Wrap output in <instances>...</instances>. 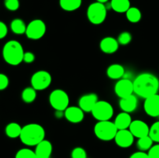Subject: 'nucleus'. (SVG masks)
I'll return each mask as SVG.
<instances>
[{
    "label": "nucleus",
    "mask_w": 159,
    "mask_h": 158,
    "mask_svg": "<svg viewBox=\"0 0 159 158\" xmlns=\"http://www.w3.org/2000/svg\"><path fill=\"white\" fill-rule=\"evenodd\" d=\"M133 82L134 94L137 96L145 99L150 96L158 94L159 79L152 73H141L135 77Z\"/></svg>",
    "instance_id": "nucleus-1"
},
{
    "label": "nucleus",
    "mask_w": 159,
    "mask_h": 158,
    "mask_svg": "<svg viewBox=\"0 0 159 158\" xmlns=\"http://www.w3.org/2000/svg\"><path fill=\"white\" fill-rule=\"evenodd\" d=\"M45 129L38 123H29L22 127L20 139L27 147H36L45 139Z\"/></svg>",
    "instance_id": "nucleus-2"
},
{
    "label": "nucleus",
    "mask_w": 159,
    "mask_h": 158,
    "mask_svg": "<svg viewBox=\"0 0 159 158\" xmlns=\"http://www.w3.org/2000/svg\"><path fill=\"white\" fill-rule=\"evenodd\" d=\"M24 50L21 43L15 40H9L2 48V57L5 61L12 66H17L23 61Z\"/></svg>",
    "instance_id": "nucleus-3"
},
{
    "label": "nucleus",
    "mask_w": 159,
    "mask_h": 158,
    "mask_svg": "<svg viewBox=\"0 0 159 158\" xmlns=\"http://www.w3.org/2000/svg\"><path fill=\"white\" fill-rule=\"evenodd\" d=\"M118 129L114 122L111 121H99L95 125L94 133L96 137L102 141L114 139Z\"/></svg>",
    "instance_id": "nucleus-4"
},
{
    "label": "nucleus",
    "mask_w": 159,
    "mask_h": 158,
    "mask_svg": "<svg viewBox=\"0 0 159 158\" xmlns=\"http://www.w3.org/2000/svg\"><path fill=\"white\" fill-rule=\"evenodd\" d=\"M89 21L93 25H100L106 20L107 15V6L103 3H91L89 6L86 12Z\"/></svg>",
    "instance_id": "nucleus-5"
},
{
    "label": "nucleus",
    "mask_w": 159,
    "mask_h": 158,
    "mask_svg": "<svg viewBox=\"0 0 159 158\" xmlns=\"http://www.w3.org/2000/svg\"><path fill=\"white\" fill-rule=\"evenodd\" d=\"M49 102L54 110L65 112V110L69 106V96L64 90L55 89L50 94Z\"/></svg>",
    "instance_id": "nucleus-6"
},
{
    "label": "nucleus",
    "mask_w": 159,
    "mask_h": 158,
    "mask_svg": "<svg viewBox=\"0 0 159 158\" xmlns=\"http://www.w3.org/2000/svg\"><path fill=\"white\" fill-rule=\"evenodd\" d=\"M93 117L99 122V121L110 120L114 114L113 107L110 102L103 100H99L96 102V105L91 112Z\"/></svg>",
    "instance_id": "nucleus-7"
},
{
    "label": "nucleus",
    "mask_w": 159,
    "mask_h": 158,
    "mask_svg": "<svg viewBox=\"0 0 159 158\" xmlns=\"http://www.w3.org/2000/svg\"><path fill=\"white\" fill-rule=\"evenodd\" d=\"M47 26L44 22L40 19L32 20L26 26V36L28 39L37 40L41 39L46 33Z\"/></svg>",
    "instance_id": "nucleus-8"
},
{
    "label": "nucleus",
    "mask_w": 159,
    "mask_h": 158,
    "mask_svg": "<svg viewBox=\"0 0 159 158\" xmlns=\"http://www.w3.org/2000/svg\"><path fill=\"white\" fill-rule=\"evenodd\" d=\"M52 77L48 71L40 70L36 71L30 78V84L36 91L45 90L51 85Z\"/></svg>",
    "instance_id": "nucleus-9"
},
{
    "label": "nucleus",
    "mask_w": 159,
    "mask_h": 158,
    "mask_svg": "<svg viewBox=\"0 0 159 158\" xmlns=\"http://www.w3.org/2000/svg\"><path fill=\"white\" fill-rule=\"evenodd\" d=\"M115 94L120 98H126L134 94V82L132 80L126 78H121L116 81L114 86Z\"/></svg>",
    "instance_id": "nucleus-10"
},
{
    "label": "nucleus",
    "mask_w": 159,
    "mask_h": 158,
    "mask_svg": "<svg viewBox=\"0 0 159 158\" xmlns=\"http://www.w3.org/2000/svg\"><path fill=\"white\" fill-rule=\"evenodd\" d=\"M144 109L148 116L159 117V94H155L144 99Z\"/></svg>",
    "instance_id": "nucleus-11"
},
{
    "label": "nucleus",
    "mask_w": 159,
    "mask_h": 158,
    "mask_svg": "<svg viewBox=\"0 0 159 158\" xmlns=\"http://www.w3.org/2000/svg\"><path fill=\"white\" fill-rule=\"evenodd\" d=\"M134 136H133L130 131L128 129L118 130L116 136L114 138V141L118 147L121 148H128L131 147L134 143Z\"/></svg>",
    "instance_id": "nucleus-12"
},
{
    "label": "nucleus",
    "mask_w": 159,
    "mask_h": 158,
    "mask_svg": "<svg viewBox=\"0 0 159 158\" xmlns=\"http://www.w3.org/2000/svg\"><path fill=\"white\" fill-rule=\"evenodd\" d=\"M129 130L134 137L139 139V138L148 136L150 127L144 121L136 119V120L132 121L131 124L129 127Z\"/></svg>",
    "instance_id": "nucleus-13"
},
{
    "label": "nucleus",
    "mask_w": 159,
    "mask_h": 158,
    "mask_svg": "<svg viewBox=\"0 0 159 158\" xmlns=\"http://www.w3.org/2000/svg\"><path fill=\"white\" fill-rule=\"evenodd\" d=\"M64 116L71 123H80L84 119V112L79 106H68L64 112Z\"/></svg>",
    "instance_id": "nucleus-14"
},
{
    "label": "nucleus",
    "mask_w": 159,
    "mask_h": 158,
    "mask_svg": "<svg viewBox=\"0 0 159 158\" xmlns=\"http://www.w3.org/2000/svg\"><path fill=\"white\" fill-rule=\"evenodd\" d=\"M98 101L97 94L95 93H89L79 99V106L83 110L84 112H91Z\"/></svg>",
    "instance_id": "nucleus-15"
},
{
    "label": "nucleus",
    "mask_w": 159,
    "mask_h": 158,
    "mask_svg": "<svg viewBox=\"0 0 159 158\" xmlns=\"http://www.w3.org/2000/svg\"><path fill=\"white\" fill-rule=\"evenodd\" d=\"M119 43L117 39L113 37H106L99 43V48L107 54H113L119 49Z\"/></svg>",
    "instance_id": "nucleus-16"
},
{
    "label": "nucleus",
    "mask_w": 159,
    "mask_h": 158,
    "mask_svg": "<svg viewBox=\"0 0 159 158\" xmlns=\"http://www.w3.org/2000/svg\"><path fill=\"white\" fill-rule=\"evenodd\" d=\"M138 98L134 94L127 96L126 98L120 99L119 102L120 108H121V110L127 113H131L134 112L138 107Z\"/></svg>",
    "instance_id": "nucleus-17"
},
{
    "label": "nucleus",
    "mask_w": 159,
    "mask_h": 158,
    "mask_svg": "<svg viewBox=\"0 0 159 158\" xmlns=\"http://www.w3.org/2000/svg\"><path fill=\"white\" fill-rule=\"evenodd\" d=\"M34 151L38 158H50L53 151V146L49 140L43 139L36 146Z\"/></svg>",
    "instance_id": "nucleus-18"
},
{
    "label": "nucleus",
    "mask_w": 159,
    "mask_h": 158,
    "mask_svg": "<svg viewBox=\"0 0 159 158\" xmlns=\"http://www.w3.org/2000/svg\"><path fill=\"white\" fill-rule=\"evenodd\" d=\"M132 118L130 113L122 112L116 116L114 122L115 125L116 126L118 130L121 129H128L130 124L132 122Z\"/></svg>",
    "instance_id": "nucleus-19"
},
{
    "label": "nucleus",
    "mask_w": 159,
    "mask_h": 158,
    "mask_svg": "<svg viewBox=\"0 0 159 158\" xmlns=\"http://www.w3.org/2000/svg\"><path fill=\"white\" fill-rule=\"evenodd\" d=\"M125 71L124 66L119 64H113L107 68V74L109 78L118 81L123 78L124 74H125Z\"/></svg>",
    "instance_id": "nucleus-20"
},
{
    "label": "nucleus",
    "mask_w": 159,
    "mask_h": 158,
    "mask_svg": "<svg viewBox=\"0 0 159 158\" xmlns=\"http://www.w3.org/2000/svg\"><path fill=\"white\" fill-rule=\"evenodd\" d=\"M110 7L114 12L118 13H126L131 6L130 0H111Z\"/></svg>",
    "instance_id": "nucleus-21"
},
{
    "label": "nucleus",
    "mask_w": 159,
    "mask_h": 158,
    "mask_svg": "<svg viewBox=\"0 0 159 158\" xmlns=\"http://www.w3.org/2000/svg\"><path fill=\"white\" fill-rule=\"evenodd\" d=\"M82 0H59L60 7L67 12H73L81 7Z\"/></svg>",
    "instance_id": "nucleus-22"
},
{
    "label": "nucleus",
    "mask_w": 159,
    "mask_h": 158,
    "mask_svg": "<svg viewBox=\"0 0 159 158\" xmlns=\"http://www.w3.org/2000/svg\"><path fill=\"white\" fill-rule=\"evenodd\" d=\"M22 127L20 124L17 122H10L8 124L5 129L6 135L9 138L15 139V138L20 137L21 134Z\"/></svg>",
    "instance_id": "nucleus-23"
},
{
    "label": "nucleus",
    "mask_w": 159,
    "mask_h": 158,
    "mask_svg": "<svg viewBox=\"0 0 159 158\" xmlns=\"http://www.w3.org/2000/svg\"><path fill=\"white\" fill-rule=\"evenodd\" d=\"M10 29L15 34L22 35L26 33V25L21 19H14L10 23Z\"/></svg>",
    "instance_id": "nucleus-24"
},
{
    "label": "nucleus",
    "mask_w": 159,
    "mask_h": 158,
    "mask_svg": "<svg viewBox=\"0 0 159 158\" xmlns=\"http://www.w3.org/2000/svg\"><path fill=\"white\" fill-rule=\"evenodd\" d=\"M126 17L127 20L132 23H138L142 18L141 10L137 7H130L126 12Z\"/></svg>",
    "instance_id": "nucleus-25"
},
{
    "label": "nucleus",
    "mask_w": 159,
    "mask_h": 158,
    "mask_svg": "<svg viewBox=\"0 0 159 158\" xmlns=\"http://www.w3.org/2000/svg\"><path fill=\"white\" fill-rule=\"evenodd\" d=\"M21 98L22 100L26 103H32L37 98V91L33 87H27L22 91Z\"/></svg>",
    "instance_id": "nucleus-26"
},
{
    "label": "nucleus",
    "mask_w": 159,
    "mask_h": 158,
    "mask_svg": "<svg viewBox=\"0 0 159 158\" xmlns=\"http://www.w3.org/2000/svg\"><path fill=\"white\" fill-rule=\"evenodd\" d=\"M154 141L152 138L148 136H144V137L139 138L137 142V147L140 151H148L152 146L154 145Z\"/></svg>",
    "instance_id": "nucleus-27"
},
{
    "label": "nucleus",
    "mask_w": 159,
    "mask_h": 158,
    "mask_svg": "<svg viewBox=\"0 0 159 158\" xmlns=\"http://www.w3.org/2000/svg\"><path fill=\"white\" fill-rule=\"evenodd\" d=\"M15 158H38L34 150L29 148L20 149L16 153Z\"/></svg>",
    "instance_id": "nucleus-28"
},
{
    "label": "nucleus",
    "mask_w": 159,
    "mask_h": 158,
    "mask_svg": "<svg viewBox=\"0 0 159 158\" xmlns=\"http://www.w3.org/2000/svg\"><path fill=\"white\" fill-rule=\"evenodd\" d=\"M149 136L152 138L154 143H159V121L154 122L150 127Z\"/></svg>",
    "instance_id": "nucleus-29"
},
{
    "label": "nucleus",
    "mask_w": 159,
    "mask_h": 158,
    "mask_svg": "<svg viewBox=\"0 0 159 158\" xmlns=\"http://www.w3.org/2000/svg\"><path fill=\"white\" fill-rule=\"evenodd\" d=\"M132 35L127 31H124L117 37V41L120 45H127L131 42Z\"/></svg>",
    "instance_id": "nucleus-30"
},
{
    "label": "nucleus",
    "mask_w": 159,
    "mask_h": 158,
    "mask_svg": "<svg viewBox=\"0 0 159 158\" xmlns=\"http://www.w3.org/2000/svg\"><path fill=\"white\" fill-rule=\"evenodd\" d=\"M71 158H87L86 150L82 147H75L71 151Z\"/></svg>",
    "instance_id": "nucleus-31"
},
{
    "label": "nucleus",
    "mask_w": 159,
    "mask_h": 158,
    "mask_svg": "<svg viewBox=\"0 0 159 158\" xmlns=\"http://www.w3.org/2000/svg\"><path fill=\"white\" fill-rule=\"evenodd\" d=\"M5 6L9 11H16L20 8V1L19 0H5Z\"/></svg>",
    "instance_id": "nucleus-32"
},
{
    "label": "nucleus",
    "mask_w": 159,
    "mask_h": 158,
    "mask_svg": "<svg viewBox=\"0 0 159 158\" xmlns=\"http://www.w3.org/2000/svg\"><path fill=\"white\" fill-rule=\"evenodd\" d=\"M149 158H159V143H156L152 147L148 152Z\"/></svg>",
    "instance_id": "nucleus-33"
},
{
    "label": "nucleus",
    "mask_w": 159,
    "mask_h": 158,
    "mask_svg": "<svg viewBox=\"0 0 159 158\" xmlns=\"http://www.w3.org/2000/svg\"><path fill=\"white\" fill-rule=\"evenodd\" d=\"M9 77L5 74L0 73V91H3L9 86Z\"/></svg>",
    "instance_id": "nucleus-34"
},
{
    "label": "nucleus",
    "mask_w": 159,
    "mask_h": 158,
    "mask_svg": "<svg viewBox=\"0 0 159 158\" xmlns=\"http://www.w3.org/2000/svg\"><path fill=\"white\" fill-rule=\"evenodd\" d=\"M35 60V55H34V53L27 52L24 53V56H23V61L26 64H31Z\"/></svg>",
    "instance_id": "nucleus-35"
},
{
    "label": "nucleus",
    "mask_w": 159,
    "mask_h": 158,
    "mask_svg": "<svg viewBox=\"0 0 159 158\" xmlns=\"http://www.w3.org/2000/svg\"><path fill=\"white\" fill-rule=\"evenodd\" d=\"M8 33V27L5 23L0 21V40L5 38Z\"/></svg>",
    "instance_id": "nucleus-36"
},
{
    "label": "nucleus",
    "mask_w": 159,
    "mask_h": 158,
    "mask_svg": "<svg viewBox=\"0 0 159 158\" xmlns=\"http://www.w3.org/2000/svg\"><path fill=\"white\" fill-rule=\"evenodd\" d=\"M129 158H149V156L146 152L140 151L139 150V151L132 153Z\"/></svg>",
    "instance_id": "nucleus-37"
},
{
    "label": "nucleus",
    "mask_w": 159,
    "mask_h": 158,
    "mask_svg": "<svg viewBox=\"0 0 159 158\" xmlns=\"http://www.w3.org/2000/svg\"><path fill=\"white\" fill-rule=\"evenodd\" d=\"M108 1H109V0H96V2H98L103 3V4H105V3H107Z\"/></svg>",
    "instance_id": "nucleus-38"
}]
</instances>
